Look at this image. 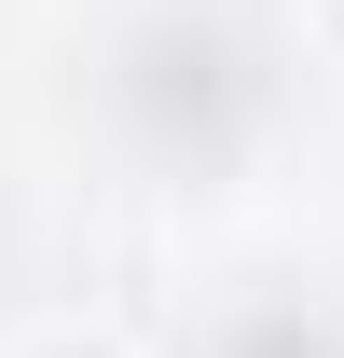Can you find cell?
Listing matches in <instances>:
<instances>
[{"instance_id": "obj_1", "label": "cell", "mask_w": 344, "mask_h": 358, "mask_svg": "<svg viewBox=\"0 0 344 358\" xmlns=\"http://www.w3.org/2000/svg\"><path fill=\"white\" fill-rule=\"evenodd\" d=\"M0 358H152L124 331V317H83V303H55V317H14L0 331Z\"/></svg>"}, {"instance_id": "obj_2", "label": "cell", "mask_w": 344, "mask_h": 358, "mask_svg": "<svg viewBox=\"0 0 344 358\" xmlns=\"http://www.w3.org/2000/svg\"><path fill=\"white\" fill-rule=\"evenodd\" d=\"M289 42H303V55L344 83V0H289Z\"/></svg>"}, {"instance_id": "obj_3", "label": "cell", "mask_w": 344, "mask_h": 358, "mask_svg": "<svg viewBox=\"0 0 344 358\" xmlns=\"http://www.w3.org/2000/svg\"><path fill=\"white\" fill-rule=\"evenodd\" d=\"M14 28H28V0H0V42H14Z\"/></svg>"}]
</instances>
